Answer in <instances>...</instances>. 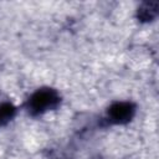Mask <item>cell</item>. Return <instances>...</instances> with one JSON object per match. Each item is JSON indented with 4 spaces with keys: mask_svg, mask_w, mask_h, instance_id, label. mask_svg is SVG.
<instances>
[{
    "mask_svg": "<svg viewBox=\"0 0 159 159\" xmlns=\"http://www.w3.org/2000/svg\"><path fill=\"white\" fill-rule=\"evenodd\" d=\"M96 159H102V158H99V157H98V158H96Z\"/></svg>",
    "mask_w": 159,
    "mask_h": 159,
    "instance_id": "5",
    "label": "cell"
},
{
    "mask_svg": "<svg viewBox=\"0 0 159 159\" xmlns=\"http://www.w3.org/2000/svg\"><path fill=\"white\" fill-rule=\"evenodd\" d=\"M137 112V106L129 101H118L113 102L107 109V123L123 125L132 122Z\"/></svg>",
    "mask_w": 159,
    "mask_h": 159,
    "instance_id": "2",
    "label": "cell"
},
{
    "mask_svg": "<svg viewBox=\"0 0 159 159\" xmlns=\"http://www.w3.org/2000/svg\"><path fill=\"white\" fill-rule=\"evenodd\" d=\"M61 101L62 98L57 89L52 87H41L27 98L25 108L31 117H37L48 111L57 109Z\"/></svg>",
    "mask_w": 159,
    "mask_h": 159,
    "instance_id": "1",
    "label": "cell"
},
{
    "mask_svg": "<svg viewBox=\"0 0 159 159\" xmlns=\"http://www.w3.org/2000/svg\"><path fill=\"white\" fill-rule=\"evenodd\" d=\"M159 14V2L158 1H144L137 9V19L140 22H152L157 19Z\"/></svg>",
    "mask_w": 159,
    "mask_h": 159,
    "instance_id": "3",
    "label": "cell"
},
{
    "mask_svg": "<svg viewBox=\"0 0 159 159\" xmlns=\"http://www.w3.org/2000/svg\"><path fill=\"white\" fill-rule=\"evenodd\" d=\"M16 112L17 109L11 102H1L0 103V128L10 123L16 116Z\"/></svg>",
    "mask_w": 159,
    "mask_h": 159,
    "instance_id": "4",
    "label": "cell"
}]
</instances>
